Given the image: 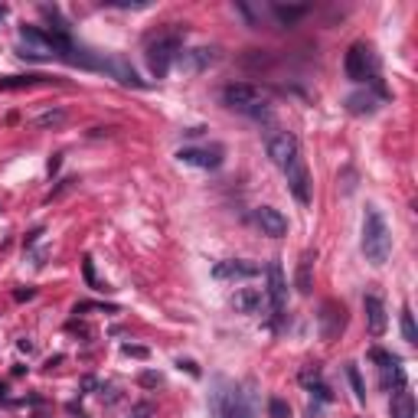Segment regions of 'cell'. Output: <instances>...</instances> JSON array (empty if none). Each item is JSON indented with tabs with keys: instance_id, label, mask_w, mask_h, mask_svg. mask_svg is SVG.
<instances>
[{
	"instance_id": "cell-1",
	"label": "cell",
	"mask_w": 418,
	"mask_h": 418,
	"mask_svg": "<svg viewBox=\"0 0 418 418\" xmlns=\"http://www.w3.org/2000/svg\"><path fill=\"white\" fill-rule=\"evenodd\" d=\"M363 255L372 265H385L392 255V233L376 206L366 209V219H363Z\"/></svg>"
},
{
	"instance_id": "cell-2",
	"label": "cell",
	"mask_w": 418,
	"mask_h": 418,
	"mask_svg": "<svg viewBox=\"0 0 418 418\" xmlns=\"http://www.w3.org/2000/svg\"><path fill=\"white\" fill-rule=\"evenodd\" d=\"M222 102L229 104V108H235V111H242V115H252V118L268 115L265 95L258 92L255 85H248V82H233V85H226V89H222Z\"/></svg>"
},
{
	"instance_id": "cell-3",
	"label": "cell",
	"mask_w": 418,
	"mask_h": 418,
	"mask_svg": "<svg viewBox=\"0 0 418 418\" xmlns=\"http://www.w3.org/2000/svg\"><path fill=\"white\" fill-rule=\"evenodd\" d=\"M379 75V59L366 43H353L347 53V79L353 82H376Z\"/></svg>"
},
{
	"instance_id": "cell-4",
	"label": "cell",
	"mask_w": 418,
	"mask_h": 418,
	"mask_svg": "<svg viewBox=\"0 0 418 418\" xmlns=\"http://www.w3.org/2000/svg\"><path fill=\"white\" fill-rule=\"evenodd\" d=\"M242 399V389L229 379L216 376L212 379V392H209V418H233L235 406Z\"/></svg>"
},
{
	"instance_id": "cell-5",
	"label": "cell",
	"mask_w": 418,
	"mask_h": 418,
	"mask_svg": "<svg viewBox=\"0 0 418 418\" xmlns=\"http://www.w3.org/2000/svg\"><path fill=\"white\" fill-rule=\"evenodd\" d=\"M176 49H180V39L176 36H161L157 43L147 46V66H151V72L157 79H163L170 72V66H174V59H176Z\"/></svg>"
},
{
	"instance_id": "cell-6",
	"label": "cell",
	"mask_w": 418,
	"mask_h": 418,
	"mask_svg": "<svg viewBox=\"0 0 418 418\" xmlns=\"http://www.w3.org/2000/svg\"><path fill=\"white\" fill-rule=\"evenodd\" d=\"M317 324H320V337H324L327 343H334V340L343 334V327H347V311H343V304L327 301L324 307H320Z\"/></svg>"
},
{
	"instance_id": "cell-7",
	"label": "cell",
	"mask_w": 418,
	"mask_h": 418,
	"mask_svg": "<svg viewBox=\"0 0 418 418\" xmlns=\"http://www.w3.org/2000/svg\"><path fill=\"white\" fill-rule=\"evenodd\" d=\"M268 157H271V163L275 167H291V163L298 161V138L294 134H288V131H281V134H275V138L268 140Z\"/></svg>"
},
{
	"instance_id": "cell-8",
	"label": "cell",
	"mask_w": 418,
	"mask_h": 418,
	"mask_svg": "<svg viewBox=\"0 0 418 418\" xmlns=\"http://www.w3.org/2000/svg\"><path fill=\"white\" fill-rule=\"evenodd\" d=\"M176 161L190 163V167H203V170H216L222 163V147H180Z\"/></svg>"
},
{
	"instance_id": "cell-9",
	"label": "cell",
	"mask_w": 418,
	"mask_h": 418,
	"mask_svg": "<svg viewBox=\"0 0 418 418\" xmlns=\"http://www.w3.org/2000/svg\"><path fill=\"white\" fill-rule=\"evenodd\" d=\"M284 174H288V186H291V193H294V199L301 206H307L311 203V176H307V167H304L301 157L291 163V167H284Z\"/></svg>"
},
{
	"instance_id": "cell-10",
	"label": "cell",
	"mask_w": 418,
	"mask_h": 418,
	"mask_svg": "<svg viewBox=\"0 0 418 418\" xmlns=\"http://www.w3.org/2000/svg\"><path fill=\"white\" fill-rule=\"evenodd\" d=\"M268 294H271L275 317H281L284 314V304H288V281H284V271H281L278 262L268 265Z\"/></svg>"
},
{
	"instance_id": "cell-11",
	"label": "cell",
	"mask_w": 418,
	"mask_h": 418,
	"mask_svg": "<svg viewBox=\"0 0 418 418\" xmlns=\"http://www.w3.org/2000/svg\"><path fill=\"white\" fill-rule=\"evenodd\" d=\"M363 311H366V327H370L372 337H383L385 327H389V317H385V304L376 298V294H366L363 298Z\"/></svg>"
},
{
	"instance_id": "cell-12",
	"label": "cell",
	"mask_w": 418,
	"mask_h": 418,
	"mask_svg": "<svg viewBox=\"0 0 418 418\" xmlns=\"http://www.w3.org/2000/svg\"><path fill=\"white\" fill-rule=\"evenodd\" d=\"M255 222L262 226V233L271 235V239H281V235L288 233V219H284L275 206H258L255 209Z\"/></svg>"
},
{
	"instance_id": "cell-13",
	"label": "cell",
	"mask_w": 418,
	"mask_h": 418,
	"mask_svg": "<svg viewBox=\"0 0 418 418\" xmlns=\"http://www.w3.org/2000/svg\"><path fill=\"white\" fill-rule=\"evenodd\" d=\"M258 275V265H252V262H219V265L212 268V278H255Z\"/></svg>"
},
{
	"instance_id": "cell-14",
	"label": "cell",
	"mask_w": 418,
	"mask_h": 418,
	"mask_svg": "<svg viewBox=\"0 0 418 418\" xmlns=\"http://www.w3.org/2000/svg\"><path fill=\"white\" fill-rule=\"evenodd\" d=\"M102 69L111 72V75H115L121 85H134V89H144V85H147L144 79H138V72L131 69L125 59H108V62H102Z\"/></svg>"
},
{
	"instance_id": "cell-15",
	"label": "cell",
	"mask_w": 418,
	"mask_h": 418,
	"mask_svg": "<svg viewBox=\"0 0 418 418\" xmlns=\"http://www.w3.org/2000/svg\"><path fill=\"white\" fill-rule=\"evenodd\" d=\"M314 262H317V252H304L301 262H298V275H294V284L301 294H311L314 288Z\"/></svg>"
},
{
	"instance_id": "cell-16",
	"label": "cell",
	"mask_w": 418,
	"mask_h": 418,
	"mask_svg": "<svg viewBox=\"0 0 418 418\" xmlns=\"http://www.w3.org/2000/svg\"><path fill=\"white\" fill-rule=\"evenodd\" d=\"M379 383H383L385 392H402V389H406V372H402V363L383 366V370H379Z\"/></svg>"
},
{
	"instance_id": "cell-17",
	"label": "cell",
	"mask_w": 418,
	"mask_h": 418,
	"mask_svg": "<svg viewBox=\"0 0 418 418\" xmlns=\"http://www.w3.org/2000/svg\"><path fill=\"white\" fill-rule=\"evenodd\" d=\"M233 307H235L239 314H255L258 307H262V291H255V288H242V291H235Z\"/></svg>"
},
{
	"instance_id": "cell-18",
	"label": "cell",
	"mask_w": 418,
	"mask_h": 418,
	"mask_svg": "<svg viewBox=\"0 0 418 418\" xmlns=\"http://www.w3.org/2000/svg\"><path fill=\"white\" fill-rule=\"evenodd\" d=\"M389 415L392 418H415V395L402 389V392L392 395V406H389Z\"/></svg>"
},
{
	"instance_id": "cell-19",
	"label": "cell",
	"mask_w": 418,
	"mask_h": 418,
	"mask_svg": "<svg viewBox=\"0 0 418 418\" xmlns=\"http://www.w3.org/2000/svg\"><path fill=\"white\" fill-rule=\"evenodd\" d=\"M39 82H49L46 75H7V79H0V92L3 89H30V85H39Z\"/></svg>"
},
{
	"instance_id": "cell-20",
	"label": "cell",
	"mask_w": 418,
	"mask_h": 418,
	"mask_svg": "<svg viewBox=\"0 0 418 418\" xmlns=\"http://www.w3.org/2000/svg\"><path fill=\"white\" fill-rule=\"evenodd\" d=\"M347 108L353 115H370V111H376V98L372 95H349Z\"/></svg>"
},
{
	"instance_id": "cell-21",
	"label": "cell",
	"mask_w": 418,
	"mask_h": 418,
	"mask_svg": "<svg viewBox=\"0 0 418 418\" xmlns=\"http://www.w3.org/2000/svg\"><path fill=\"white\" fill-rule=\"evenodd\" d=\"M347 379H349V385H353V395H356V402H366V385H363V376H360V370H356V363H347Z\"/></svg>"
},
{
	"instance_id": "cell-22",
	"label": "cell",
	"mask_w": 418,
	"mask_h": 418,
	"mask_svg": "<svg viewBox=\"0 0 418 418\" xmlns=\"http://www.w3.org/2000/svg\"><path fill=\"white\" fill-rule=\"evenodd\" d=\"M307 10H311L307 3H301V7H281V3H278V7H275V17H278L281 24H288V26H291L294 20H301V17H304Z\"/></svg>"
},
{
	"instance_id": "cell-23",
	"label": "cell",
	"mask_w": 418,
	"mask_h": 418,
	"mask_svg": "<svg viewBox=\"0 0 418 418\" xmlns=\"http://www.w3.org/2000/svg\"><path fill=\"white\" fill-rule=\"evenodd\" d=\"M233 418H255V392H242Z\"/></svg>"
},
{
	"instance_id": "cell-24",
	"label": "cell",
	"mask_w": 418,
	"mask_h": 418,
	"mask_svg": "<svg viewBox=\"0 0 418 418\" xmlns=\"http://www.w3.org/2000/svg\"><path fill=\"white\" fill-rule=\"evenodd\" d=\"M212 59H216V53H212V49H193V53H190V69H193V72L206 69Z\"/></svg>"
},
{
	"instance_id": "cell-25",
	"label": "cell",
	"mask_w": 418,
	"mask_h": 418,
	"mask_svg": "<svg viewBox=\"0 0 418 418\" xmlns=\"http://www.w3.org/2000/svg\"><path fill=\"white\" fill-rule=\"evenodd\" d=\"M66 121V111L56 108V111H43V115H36V128H56Z\"/></svg>"
},
{
	"instance_id": "cell-26",
	"label": "cell",
	"mask_w": 418,
	"mask_h": 418,
	"mask_svg": "<svg viewBox=\"0 0 418 418\" xmlns=\"http://www.w3.org/2000/svg\"><path fill=\"white\" fill-rule=\"evenodd\" d=\"M402 337H406V343H418V330H415V317H412V311H402Z\"/></svg>"
},
{
	"instance_id": "cell-27",
	"label": "cell",
	"mask_w": 418,
	"mask_h": 418,
	"mask_svg": "<svg viewBox=\"0 0 418 418\" xmlns=\"http://www.w3.org/2000/svg\"><path fill=\"white\" fill-rule=\"evenodd\" d=\"M268 418H291V406L284 399H268Z\"/></svg>"
},
{
	"instance_id": "cell-28",
	"label": "cell",
	"mask_w": 418,
	"mask_h": 418,
	"mask_svg": "<svg viewBox=\"0 0 418 418\" xmlns=\"http://www.w3.org/2000/svg\"><path fill=\"white\" fill-rule=\"evenodd\" d=\"M370 360L372 363H379V370H383V366H392V363H399V356H392V353H389V349H370Z\"/></svg>"
},
{
	"instance_id": "cell-29",
	"label": "cell",
	"mask_w": 418,
	"mask_h": 418,
	"mask_svg": "<svg viewBox=\"0 0 418 418\" xmlns=\"http://www.w3.org/2000/svg\"><path fill=\"white\" fill-rule=\"evenodd\" d=\"M301 383L307 385V389H314V385H320V370H317V366H307V370L301 372Z\"/></svg>"
},
{
	"instance_id": "cell-30",
	"label": "cell",
	"mask_w": 418,
	"mask_h": 418,
	"mask_svg": "<svg viewBox=\"0 0 418 418\" xmlns=\"http://www.w3.org/2000/svg\"><path fill=\"white\" fill-rule=\"evenodd\" d=\"M82 268H85V281H89L92 288H98V281H95V268H92V258H85V262H82Z\"/></svg>"
},
{
	"instance_id": "cell-31",
	"label": "cell",
	"mask_w": 418,
	"mask_h": 418,
	"mask_svg": "<svg viewBox=\"0 0 418 418\" xmlns=\"http://www.w3.org/2000/svg\"><path fill=\"white\" fill-rule=\"evenodd\" d=\"M176 366H180V370H186V372H190V376H199V366H197V363H193V360H180V363H176Z\"/></svg>"
},
{
	"instance_id": "cell-32",
	"label": "cell",
	"mask_w": 418,
	"mask_h": 418,
	"mask_svg": "<svg viewBox=\"0 0 418 418\" xmlns=\"http://www.w3.org/2000/svg\"><path fill=\"white\" fill-rule=\"evenodd\" d=\"M121 349H125L128 356H147V349H144V347H131V343H125Z\"/></svg>"
},
{
	"instance_id": "cell-33",
	"label": "cell",
	"mask_w": 418,
	"mask_h": 418,
	"mask_svg": "<svg viewBox=\"0 0 418 418\" xmlns=\"http://www.w3.org/2000/svg\"><path fill=\"white\" fill-rule=\"evenodd\" d=\"M144 385H154V383H161V376H154V372H144V379H140Z\"/></svg>"
},
{
	"instance_id": "cell-34",
	"label": "cell",
	"mask_w": 418,
	"mask_h": 418,
	"mask_svg": "<svg viewBox=\"0 0 418 418\" xmlns=\"http://www.w3.org/2000/svg\"><path fill=\"white\" fill-rule=\"evenodd\" d=\"M33 298V288H26V291H17V301H30Z\"/></svg>"
},
{
	"instance_id": "cell-35",
	"label": "cell",
	"mask_w": 418,
	"mask_h": 418,
	"mask_svg": "<svg viewBox=\"0 0 418 418\" xmlns=\"http://www.w3.org/2000/svg\"><path fill=\"white\" fill-rule=\"evenodd\" d=\"M147 412H151L147 406H138V408H134V418H147Z\"/></svg>"
},
{
	"instance_id": "cell-36",
	"label": "cell",
	"mask_w": 418,
	"mask_h": 418,
	"mask_svg": "<svg viewBox=\"0 0 418 418\" xmlns=\"http://www.w3.org/2000/svg\"><path fill=\"white\" fill-rule=\"evenodd\" d=\"M3 17H7V7H3V3H0V20H3Z\"/></svg>"
},
{
	"instance_id": "cell-37",
	"label": "cell",
	"mask_w": 418,
	"mask_h": 418,
	"mask_svg": "<svg viewBox=\"0 0 418 418\" xmlns=\"http://www.w3.org/2000/svg\"><path fill=\"white\" fill-rule=\"evenodd\" d=\"M3 395H7V385H3V383H0V399H3Z\"/></svg>"
}]
</instances>
